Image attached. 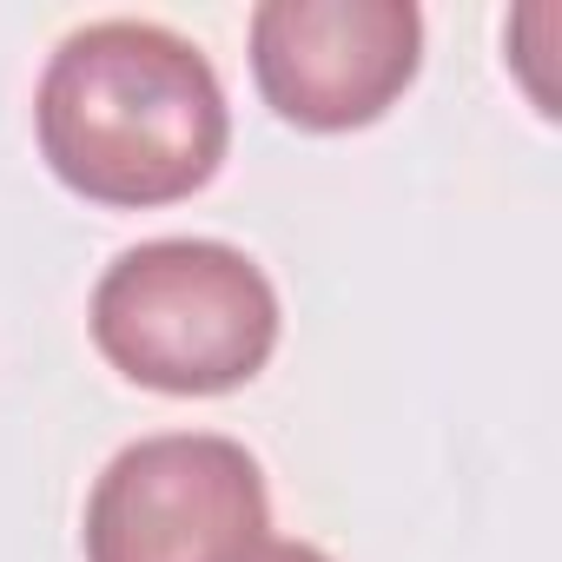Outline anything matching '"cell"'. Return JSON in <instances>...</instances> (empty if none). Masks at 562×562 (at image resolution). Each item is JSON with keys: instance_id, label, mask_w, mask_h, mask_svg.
Instances as JSON below:
<instances>
[{"instance_id": "6da1fadb", "label": "cell", "mask_w": 562, "mask_h": 562, "mask_svg": "<svg viewBox=\"0 0 562 562\" xmlns=\"http://www.w3.org/2000/svg\"><path fill=\"white\" fill-rule=\"evenodd\" d=\"M34 139L67 192L153 212L212 186L232 146V106L186 34L159 21H87L41 74Z\"/></svg>"}, {"instance_id": "7a4b0ae2", "label": "cell", "mask_w": 562, "mask_h": 562, "mask_svg": "<svg viewBox=\"0 0 562 562\" xmlns=\"http://www.w3.org/2000/svg\"><path fill=\"white\" fill-rule=\"evenodd\" d=\"M87 331L139 391L225 397L271 364L285 312L251 251L225 238H146L100 271Z\"/></svg>"}, {"instance_id": "3957f363", "label": "cell", "mask_w": 562, "mask_h": 562, "mask_svg": "<svg viewBox=\"0 0 562 562\" xmlns=\"http://www.w3.org/2000/svg\"><path fill=\"white\" fill-rule=\"evenodd\" d=\"M271 542L265 470L238 437L159 430L126 443L87 496V562H251Z\"/></svg>"}, {"instance_id": "277c9868", "label": "cell", "mask_w": 562, "mask_h": 562, "mask_svg": "<svg viewBox=\"0 0 562 562\" xmlns=\"http://www.w3.org/2000/svg\"><path fill=\"white\" fill-rule=\"evenodd\" d=\"M424 67L411 0H265L251 8V80L299 133H358L384 120Z\"/></svg>"}, {"instance_id": "5b68a950", "label": "cell", "mask_w": 562, "mask_h": 562, "mask_svg": "<svg viewBox=\"0 0 562 562\" xmlns=\"http://www.w3.org/2000/svg\"><path fill=\"white\" fill-rule=\"evenodd\" d=\"M251 562H331V555H325L318 542H265Z\"/></svg>"}]
</instances>
